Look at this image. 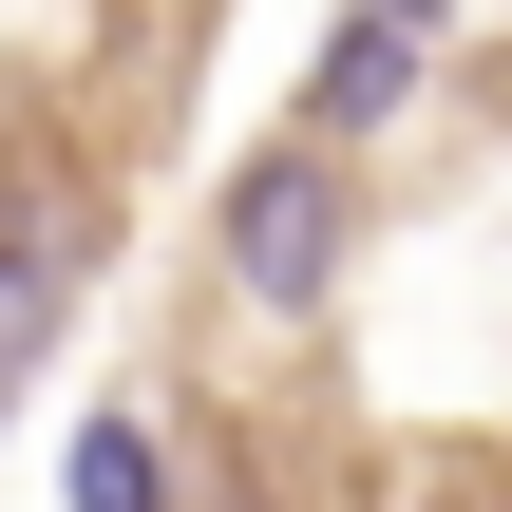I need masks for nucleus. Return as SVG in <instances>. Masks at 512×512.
I'll return each mask as SVG.
<instances>
[{
	"label": "nucleus",
	"mask_w": 512,
	"mask_h": 512,
	"mask_svg": "<svg viewBox=\"0 0 512 512\" xmlns=\"http://www.w3.org/2000/svg\"><path fill=\"white\" fill-rule=\"evenodd\" d=\"M76 512H171V456H152V418H76Z\"/></svg>",
	"instance_id": "4"
},
{
	"label": "nucleus",
	"mask_w": 512,
	"mask_h": 512,
	"mask_svg": "<svg viewBox=\"0 0 512 512\" xmlns=\"http://www.w3.org/2000/svg\"><path fill=\"white\" fill-rule=\"evenodd\" d=\"M361 19H399V38H418V19H437V0H361Z\"/></svg>",
	"instance_id": "5"
},
{
	"label": "nucleus",
	"mask_w": 512,
	"mask_h": 512,
	"mask_svg": "<svg viewBox=\"0 0 512 512\" xmlns=\"http://www.w3.org/2000/svg\"><path fill=\"white\" fill-rule=\"evenodd\" d=\"M399 95H418V38H399V19H342V38H323V76H304V133L342 152V133H380Z\"/></svg>",
	"instance_id": "2"
},
{
	"label": "nucleus",
	"mask_w": 512,
	"mask_h": 512,
	"mask_svg": "<svg viewBox=\"0 0 512 512\" xmlns=\"http://www.w3.org/2000/svg\"><path fill=\"white\" fill-rule=\"evenodd\" d=\"M57 304H76V247H38V228H0V399L38 380V342H57Z\"/></svg>",
	"instance_id": "3"
},
{
	"label": "nucleus",
	"mask_w": 512,
	"mask_h": 512,
	"mask_svg": "<svg viewBox=\"0 0 512 512\" xmlns=\"http://www.w3.org/2000/svg\"><path fill=\"white\" fill-rule=\"evenodd\" d=\"M342 228H361V209H342V152H323V133H285V152L228 171V285H247V304H323V285H342Z\"/></svg>",
	"instance_id": "1"
}]
</instances>
